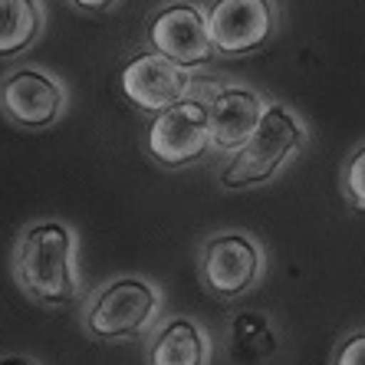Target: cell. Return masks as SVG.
Here are the masks:
<instances>
[{"label":"cell","instance_id":"cell-1","mask_svg":"<svg viewBox=\"0 0 365 365\" xmlns=\"http://www.w3.org/2000/svg\"><path fill=\"white\" fill-rule=\"evenodd\" d=\"M76 237L60 221H43L24 230L14 250V277L26 297L43 306H69L76 299V270H73Z\"/></svg>","mask_w":365,"mask_h":365},{"label":"cell","instance_id":"cell-2","mask_svg":"<svg viewBox=\"0 0 365 365\" xmlns=\"http://www.w3.org/2000/svg\"><path fill=\"white\" fill-rule=\"evenodd\" d=\"M306 145H309V128H306L303 115L283 106V102H270L260 125L254 128V135L247 138L244 148H237L234 158L221 168V175H217L221 187L234 191V187L267 185L299 152H306Z\"/></svg>","mask_w":365,"mask_h":365},{"label":"cell","instance_id":"cell-3","mask_svg":"<svg viewBox=\"0 0 365 365\" xmlns=\"http://www.w3.org/2000/svg\"><path fill=\"white\" fill-rule=\"evenodd\" d=\"M201 283L217 299H240L264 280V247L244 230H221L201 244L197 254Z\"/></svg>","mask_w":365,"mask_h":365},{"label":"cell","instance_id":"cell-4","mask_svg":"<svg viewBox=\"0 0 365 365\" xmlns=\"http://www.w3.org/2000/svg\"><path fill=\"white\" fill-rule=\"evenodd\" d=\"M158 309H162V297L152 283L138 277H122L102 289L86 309V329L102 342L135 339L158 319Z\"/></svg>","mask_w":365,"mask_h":365},{"label":"cell","instance_id":"cell-5","mask_svg":"<svg viewBox=\"0 0 365 365\" xmlns=\"http://www.w3.org/2000/svg\"><path fill=\"white\" fill-rule=\"evenodd\" d=\"M145 148L165 168H185L204 158V152L211 148V128H207V106L197 89L187 99L155 112L145 135Z\"/></svg>","mask_w":365,"mask_h":365},{"label":"cell","instance_id":"cell-6","mask_svg":"<svg viewBox=\"0 0 365 365\" xmlns=\"http://www.w3.org/2000/svg\"><path fill=\"white\" fill-rule=\"evenodd\" d=\"M207 30L221 56H250L280 30L277 0H211Z\"/></svg>","mask_w":365,"mask_h":365},{"label":"cell","instance_id":"cell-7","mask_svg":"<svg viewBox=\"0 0 365 365\" xmlns=\"http://www.w3.org/2000/svg\"><path fill=\"white\" fill-rule=\"evenodd\" d=\"M197 96L207 106V128H211V148L214 152L234 155L244 148L247 138L254 135L270 102L250 89V86H224L214 79H197Z\"/></svg>","mask_w":365,"mask_h":365},{"label":"cell","instance_id":"cell-8","mask_svg":"<svg viewBox=\"0 0 365 365\" xmlns=\"http://www.w3.org/2000/svg\"><path fill=\"white\" fill-rule=\"evenodd\" d=\"M148 46L185 69H197L217 56L207 30V14L191 0H171L162 10H155L148 20Z\"/></svg>","mask_w":365,"mask_h":365},{"label":"cell","instance_id":"cell-9","mask_svg":"<svg viewBox=\"0 0 365 365\" xmlns=\"http://www.w3.org/2000/svg\"><path fill=\"white\" fill-rule=\"evenodd\" d=\"M63 109H66V89L43 69L24 66L0 79V112L14 125L43 132L60 119Z\"/></svg>","mask_w":365,"mask_h":365},{"label":"cell","instance_id":"cell-10","mask_svg":"<svg viewBox=\"0 0 365 365\" xmlns=\"http://www.w3.org/2000/svg\"><path fill=\"white\" fill-rule=\"evenodd\" d=\"M122 93L125 99L142 112H162L175 102L187 99V96L195 93V83L197 76L191 69L178 66V63H171L168 56L155 50H145L138 56L125 63L122 69Z\"/></svg>","mask_w":365,"mask_h":365},{"label":"cell","instance_id":"cell-11","mask_svg":"<svg viewBox=\"0 0 365 365\" xmlns=\"http://www.w3.org/2000/svg\"><path fill=\"white\" fill-rule=\"evenodd\" d=\"M211 356L207 332L187 316L168 319L148 346V365H211Z\"/></svg>","mask_w":365,"mask_h":365},{"label":"cell","instance_id":"cell-12","mask_svg":"<svg viewBox=\"0 0 365 365\" xmlns=\"http://www.w3.org/2000/svg\"><path fill=\"white\" fill-rule=\"evenodd\" d=\"M277 346H280V336H277V329H273L267 313L247 309V313H237L230 319L227 349L237 362H244V365L264 362V359H270L273 352H277Z\"/></svg>","mask_w":365,"mask_h":365},{"label":"cell","instance_id":"cell-13","mask_svg":"<svg viewBox=\"0 0 365 365\" xmlns=\"http://www.w3.org/2000/svg\"><path fill=\"white\" fill-rule=\"evenodd\" d=\"M40 0H0V60L20 56L43 34Z\"/></svg>","mask_w":365,"mask_h":365},{"label":"cell","instance_id":"cell-14","mask_svg":"<svg viewBox=\"0 0 365 365\" xmlns=\"http://www.w3.org/2000/svg\"><path fill=\"white\" fill-rule=\"evenodd\" d=\"M339 191L356 214H365V142L346 155L339 168Z\"/></svg>","mask_w":365,"mask_h":365},{"label":"cell","instance_id":"cell-15","mask_svg":"<svg viewBox=\"0 0 365 365\" xmlns=\"http://www.w3.org/2000/svg\"><path fill=\"white\" fill-rule=\"evenodd\" d=\"M332 365H365V329L349 332L332 349Z\"/></svg>","mask_w":365,"mask_h":365},{"label":"cell","instance_id":"cell-16","mask_svg":"<svg viewBox=\"0 0 365 365\" xmlns=\"http://www.w3.org/2000/svg\"><path fill=\"white\" fill-rule=\"evenodd\" d=\"M69 4H76L79 10H89V14H102V10L115 7L119 0H69Z\"/></svg>","mask_w":365,"mask_h":365},{"label":"cell","instance_id":"cell-17","mask_svg":"<svg viewBox=\"0 0 365 365\" xmlns=\"http://www.w3.org/2000/svg\"><path fill=\"white\" fill-rule=\"evenodd\" d=\"M0 365H40L30 356H0Z\"/></svg>","mask_w":365,"mask_h":365}]
</instances>
